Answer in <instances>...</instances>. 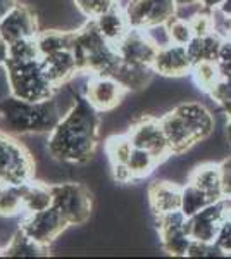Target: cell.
<instances>
[{
    "mask_svg": "<svg viewBox=\"0 0 231 259\" xmlns=\"http://www.w3.org/2000/svg\"><path fill=\"white\" fill-rule=\"evenodd\" d=\"M100 112L83 94H76L57 126L49 133L47 150L52 159L85 164L94 157L99 144Z\"/></svg>",
    "mask_w": 231,
    "mask_h": 259,
    "instance_id": "obj_1",
    "label": "cell"
},
{
    "mask_svg": "<svg viewBox=\"0 0 231 259\" xmlns=\"http://www.w3.org/2000/svg\"><path fill=\"white\" fill-rule=\"evenodd\" d=\"M62 111L56 99L24 100L16 95L0 99V130L11 135L50 133L62 119Z\"/></svg>",
    "mask_w": 231,
    "mask_h": 259,
    "instance_id": "obj_2",
    "label": "cell"
},
{
    "mask_svg": "<svg viewBox=\"0 0 231 259\" xmlns=\"http://www.w3.org/2000/svg\"><path fill=\"white\" fill-rule=\"evenodd\" d=\"M71 50L76 57L79 74L86 76H112L123 61L114 45L100 35L94 19H86L73 31Z\"/></svg>",
    "mask_w": 231,
    "mask_h": 259,
    "instance_id": "obj_3",
    "label": "cell"
},
{
    "mask_svg": "<svg viewBox=\"0 0 231 259\" xmlns=\"http://www.w3.org/2000/svg\"><path fill=\"white\" fill-rule=\"evenodd\" d=\"M6 80L9 87V94L24 100H47L56 94V87L49 80L43 69L41 59L31 61H14L7 57Z\"/></svg>",
    "mask_w": 231,
    "mask_h": 259,
    "instance_id": "obj_4",
    "label": "cell"
},
{
    "mask_svg": "<svg viewBox=\"0 0 231 259\" xmlns=\"http://www.w3.org/2000/svg\"><path fill=\"white\" fill-rule=\"evenodd\" d=\"M36 164L29 150L11 133L0 130V183L24 185L35 180Z\"/></svg>",
    "mask_w": 231,
    "mask_h": 259,
    "instance_id": "obj_5",
    "label": "cell"
},
{
    "mask_svg": "<svg viewBox=\"0 0 231 259\" xmlns=\"http://www.w3.org/2000/svg\"><path fill=\"white\" fill-rule=\"evenodd\" d=\"M52 206L73 225H85L91 214V194L85 185L76 182L52 183Z\"/></svg>",
    "mask_w": 231,
    "mask_h": 259,
    "instance_id": "obj_6",
    "label": "cell"
},
{
    "mask_svg": "<svg viewBox=\"0 0 231 259\" xmlns=\"http://www.w3.org/2000/svg\"><path fill=\"white\" fill-rule=\"evenodd\" d=\"M178 12L176 0H128L124 14L131 28H147L166 24Z\"/></svg>",
    "mask_w": 231,
    "mask_h": 259,
    "instance_id": "obj_7",
    "label": "cell"
},
{
    "mask_svg": "<svg viewBox=\"0 0 231 259\" xmlns=\"http://www.w3.org/2000/svg\"><path fill=\"white\" fill-rule=\"evenodd\" d=\"M128 137L131 140L133 147H140L150 150L159 157V161L164 162L173 156V150L169 147L164 130L161 126V119L154 116H142L131 123V128L128 130Z\"/></svg>",
    "mask_w": 231,
    "mask_h": 259,
    "instance_id": "obj_8",
    "label": "cell"
},
{
    "mask_svg": "<svg viewBox=\"0 0 231 259\" xmlns=\"http://www.w3.org/2000/svg\"><path fill=\"white\" fill-rule=\"evenodd\" d=\"M68 227L69 223L54 206L36 212H23L19 221V228L41 245H50Z\"/></svg>",
    "mask_w": 231,
    "mask_h": 259,
    "instance_id": "obj_9",
    "label": "cell"
},
{
    "mask_svg": "<svg viewBox=\"0 0 231 259\" xmlns=\"http://www.w3.org/2000/svg\"><path fill=\"white\" fill-rule=\"evenodd\" d=\"M187 220L181 209L157 216L159 240L162 249L171 256H188L193 239L187 230Z\"/></svg>",
    "mask_w": 231,
    "mask_h": 259,
    "instance_id": "obj_10",
    "label": "cell"
},
{
    "mask_svg": "<svg viewBox=\"0 0 231 259\" xmlns=\"http://www.w3.org/2000/svg\"><path fill=\"white\" fill-rule=\"evenodd\" d=\"M126 94H128V90L117 80H114L112 76H100V74L88 76L86 87L83 90V95L90 100V104L99 112H109L116 109L123 102Z\"/></svg>",
    "mask_w": 231,
    "mask_h": 259,
    "instance_id": "obj_11",
    "label": "cell"
},
{
    "mask_svg": "<svg viewBox=\"0 0 231 259\" xmlns=\"http://www.w3.org/2000/svg\"><path fill=\"white\" fill-rule=\"evenodd\" d=\"M224 197L209 204L202 211L195 212L187 220V230L190 237L197 242H216L224 220Z\"/></svg>",
    "mask_w": 231,
    "mask_h": 259,
    "instance_id": "obj_12",
    "label": "cell"
},
{
    "mask_svg": "<svg viewBox=\"0 0 231 259\" xmlns=\"http://www.w3.org/2000/svg\"><path fill=\"white\" fill-rule=\"evenodd\" d=\"M114 47L124 62L136 66H150V68H152L155 54L159 50L157 45L147 35V31L138 30V28H131L124 35V38Z\"/></svg>",
    "mask_w": 231,
    "mask_h": 259,
    "instance_id": "obj_13",
    "label": "cell"
},
{
    "mask_svg": "<svg viewBox=\"0 0 231 259\" xmlns=\"http://www.w3.org/2000/svg\"><path fill=\"white\" fill-rule=\"evenodd\" d=\"M40 33L38 18L26 4H18L0 21V35L7 44L21 38H35Z\"/></svg>",
    "mask_w": 231,
    "mask_h": 259,
    "instance_id": "obj_14",
    "label": "cell"
},
{
    "mask_svg": "<svg viewBox=\"0 0 231 259\" xmlns=\"http://www.w3.org/2000/svg\"><path fill=\"white\" fill-rule=\"evenodd\" d=\"M193 62L184 45L169 44L159 49L152 62L155 74L164 78H183L192 71Z\"/></svg>",
    "mask_w": 231,
    "mask_h": 259,
    "instance_id": "obj_15",
    "label": "cell"
},
{
    "mask_svg": "<svg viewBox=\"0 0 231 259\" xmlns=\"http://www.w3.org/2000/svg\"><path fill=\"white\" fill-rule=\"evenodd\" d=\"M159 119H161L164 135H166L167 142H169V147L173 150V156H183L190 149L195 147L197 144H200L193 137L187 121L181 118V114L174 107L171 111H167L166 114H162Z\"/></svg>",
    "mask_w": 231,
    "mask_h": 259,
    "instance_id": "obj_16",
    "label": "cell"
},
{
    "mask_svg": "<svg viewBox=\"0 0 231 259\" xmlns=\"http://www.w3.org/2000/svg\"><path fill=\"white\" fill-rule=\"evenodd\" d=\"M181 192L183 187L173 182L171 178L155 180L147 189V199H149L150 209L155 216L181 209Z\"/></svg>",
    "mask_w": 231,
    "mask_h": 259,
    "instance_id": "obj_17",
    "label": "cell"
},
{
    "mask_svg": "<svg viewBox=\"0 0 231 259\" xmlns=\"http://www.w3.org/2000/svg\"><path fill=\"white\" fill-rule=\"evenodd\" d=\"M174 109L187 121V124L190 126L197 142H204L214 133L216 118H214L212 112L204 104L197 102V100H183V102L176 104Z\"/></svg>",
    "mask_w": 231,
    "mask_h": 259,
    "instance_id": "obj_18",
    "label": "cell"
},
{
    "mask_svg": "<svg viewBox=\"0 0 231 259\" xmlns=\"http://www.w3.org/2000/svg\"><path fill=\"white\" fill-rule=\"evenodd\" d=\"M41 64H43L49 80L54 83L56 89H61L62 85L74 80L79 74L76 57H74L71 49H64L59 50V52L49 54V56H43L41 57Z\"/></svg>",
    "mask_w": 231,
    "mask_h": 259,
    "instance_id": "obj_19",
    "label": "cell"
},
{
    "mask_svg": "<svg viewBox=\"0 0 231 259\" xmlns=\"http://www.w3.org/2000/svg\"><path fill=\"white\" fill-rule=\"evenodd\" d=\"M187 182H192L200 190L211 197L212 202L224 197V190H222V178H221V168L219 162H202V164L195 166L188 173Z\"/></svg>",
    "mask_w": 231,
    "mask_h": 259,
    "instance_id": "obj_20",
    "label": "cell"
},
{
    "mask_svg": "<svg viewBox=\"0 0 231 259\" xmlns=\"http://www.w3.org/2000/svg\"><path fill=\"white\" fill-rule=\"evenodd\" d=\"M97 30L100 31V35L106 38L109 44L116 45L124 38V35L131 30L128 23V18L124 14V7H121L119 4L112 6L111 9L106 11L104 14L97 16L94 19Z\"/></svg>",
    "mask_w": 231,
    "mask_h": 259,
    "instance_id": "obj_21",
    "label": "cell"
},
{
    "mask_svg": "<svg viewBox=\"0 0 231 259\" xmlns=\"http://www.w3.org/2000/svg\"><path fill=\"white\" fill-rule=\"evenodd\" d=\"M4 257H45L49 256V245H41L28 237L21 228L12 233L6 247H2Z\"/></svg>",
    "mask_w": 231,
    "mask_h": 259,
    "instance_id": "obj_22",
    "label": "cell"
},
{
    "mask_svg": "<svg viewBox=\"0 0 231 259\" xmlns=\"http://www.w3.org/2000/svg\"><path fill=\"white\" fill-rule=\"evenodd\" d=\"M154 74L155 73L150 66H136V64H129V62L121 61V64L117 66L112 78L119 81L128 92H136V90H144L145 87H149Z\"/></svg>",
    "mask_w": 231,
    "mask_h": 259,
    "instance_id": "obj_23",
    "label": "cell"
},
{
    "mask_svg": "<svg viewBox=\"0 0 231 259\" xmlns=\"http://www.w3.org/2000/svg\"><path fill=\"white\" fill-rule=\"evenodd\" d=\"M222 40L224 38L217 33H211L205 36H193V40L187 45L188 56H190L193 64L200 61H216Z\"/></svg>",
    "mask_w": 231,
    "mask_h": 259,
    "instance_id": "obj_24",
    "label": "cell"
},
{
    "mask_svg": "<svg viewBox=\"0 0 231 259\" xmlns=\"http://www.w3.org/2000/svg\"><path fill=\"white\" fill-rule=\"evenodd\" d=\"M52 187L43 182H33L26 183L24 190V212H36L52 207Z\"/></svg>",
    "mask_w": 231,
    "mask_h": 259,
    "instance_id": "obj_25",
    "label": "cell"
},
{
    "mask_svg": "<svg viewBox=\"0 0 231 259\" xmlns=\"http://www.w3.org/2000/svg\"><path fill=\"white\" fill-rule=\"evenodd\" d=\"M24 185H6L0 183V216L11 218V216L24 212Z\"/></svg>",
    "mask_w": 231,
    "mask_h": 259,
    "instance_id": "obj_26",
    "label": "cell"
},
{
    "mask_svg": "<svg viewBox=\"0 0 231 259\" xmlns=\"http://www.w3.org/2000/svg\"><path fill=\"white\" fill-rule=\"evenodd\" d=\"M161 164L162 162L159 161V157L155 156V154H152L150 150L140 149V147H133L131 156H129L128 162H126V166H128L133 178H135V182L136 180H144L147 177H150Z\"/></svg>",
    "mask_w": 231,
    "mask_h": 259,
    "instance_id": "obj_27",
    "label": "cell"
},
{
    "mask_svg": "<svg viewBox=\"0 0 231 259\" xmlns=\"http://www.w3.org/2000/svg\"><path fill=\"white\" fill-rule=\"evenodd\" d=\"M190 74L193 78V83L199 87V90L205 92V94H209V92H211L214 87L222 80L221 69H219V66H217L216 61L195 62V64L192 66Z\"/></svg>",
    "mask_w": 231,
    "mask_h": 259,
    "instance_id": "obj_28",
    "label": "cell"
},
{
    "mask_svg": "<svg viewBox=\"0 0 231 259\" xmlns=\"http://www.w3.org/2000/svg\"><path fill=\"white\" fill-rule=\"evenodd\" d=\"M71 40H73V31H61V30H45L40 31L38 36H36L41 57L59 52V50L71 49Z\"/></svg>",
    "mask_w": 231,
    "mask_h": 259,
    "instance_id": "obj_29",
    "label": "cell"
},
{
    "mask_svg": "<svg viewBox=\"0 0 231 259\" xmlns=\"http://www.w3.org/2000/svg\"><path fill=\"white\" fill-rule=\"evenodd\" d=\"M209 204H212V200L204 190H200L199 187L193 185L192 182H187V185H183L181 211L184 212L187 218H190V216H193L195 212L202 211L204 207L209 206Z\"/></svg>",
    "mask_w": 231,
    "mask_h": 259,
    "instance_id": "obj_30",
    "label": "cell"
},
{
    "mask_svg": "<svg viewBox=\"0 0 231 259\" xmlns=\"http://www.w3.org/2000/svg\"><path fill=\"white\" fill-rule=\"evenodd\" d=\"M104 149H106V156L109 162H111V166H117L128 162L133 150V144L129 140L128 133H124V135H112L107 139Z\"/></svg>",
    "mask_w": 231,
    "mask_h": 259,
    "instance_id": "obj_31",
    "label": "cell"
},
{
    "mask_svg": "<svg viewBox=\"0 0 231 259\" xmlns=\"http://www.w3.org/2000/svg\"><path fill=\"white\" fill-rule=\"evenodd\" d=\"M9 59L14 61H31L41 59L38 41L35 38H21L9 44Z\"/></svg>",
    "mask_w": 231,
    "mask_h": 259,
    "instance_id": "obj_32",
    "label": "cell"
},
{
    "mask_svg": "<svg viewBox=\"0 0 231 259\" xmlns=\"http://www.w3.org/2000/svg\"><path fill=\"white\" fill-rule=\"evenodd\" d=\"M167 26V31H169V36H171V41L176 45H184L187 47L188 44L193 40L195 33L192 30V24L188 19L181 18V16H173L169 21L166 23Z\"/></svg>",
    "mask_w": 231,
    "mask_h": 259,
    "instance_id": "obj_33",
    "label": "cell"
},
{
    "mask_svg": "<svg viewBox=\"0 0 231 259\" xmlns=\"http://www.w3.org/2000/svg\"><path fill=\"white\" fill-rule=\"evenodd\" d=\"M76 9L81 12L85 18L95 19L97 16L104 14L106 11L111 9L112 6H116L117 0H73Z\"/></svg>",
    "mask_w": 231,
    "mask_h": 259,
    "instance_id": "obj_34",
    "label": "cell"
},
{
    "mask_svg": "<svg viewBox=\"0 0 231 259\" xmlns=\"http://www.w3.org/2000/svg\"><path fill=\"white\" fill-rule=\"evenodd\" d=\"M211 97L226 116H231V78H222L214 89L209 92Z\"/></svg>",
    "mask_w": 231,
    "mask_h": 259,
    "instance_id": "obj_35",
    "label": "cell"
},
{
    "mask_svg": "<svg viewBox=\"0 0 231 259\" xmlns=\"http://www.w3.org/2000/svg\"><path fill=\"white\" fill-rule=\"evenodd\" d=\"M188 21H190L192 30H193V33H195V36H205V35H211V33H216L214 31L212 11L200 7V9L197 11Z\"/></svg>",
    "mask_w": 231,
    "mask_h": 259,
    "instance_id": "obj_36",
    "label": "cell"
},
{
    "mask_svg": "<svg viewBox=\"0 0 231 259\" xmlns=\"http://www.w3.org/2000/svg\"><path fill=\"white\" fill-rule=\"evenodd\" d=\"M224 204H226L224 220H222L216 244L221 247L224 256H228V254H231V197H224Z\"/></svg>",
    "mask_w": 231,
    "mask_h": 259,
    "instance_id": "obj_37",
    "label": "cell"
},
{
    "mask_svg": "<svg viewBox=\"0 0 231 259\" xmlns=\"http://www.w3.org/2000/svg\"><path fill=\"white\" fill-rule=\"evenodd\" d=\"M188 256L192 257H214V256H224L219 245L216 242H197L193 240L188 250Z\"/></svg>",
    "mask_w": 231,
    "mask_h": 259,
    "instance_id": "obj_38",
    "label": "cell"
},
{
    "mask_svg": "<svg viewBox=\"0 0 231 259\" xmlns=\"http://www.w3.org/2000/svg\"><path fill=\"white\" fill-rule=\"evenodd\" d=\"M216 62L221 69V76L231 78V40L229 38L222 40V45L219 49V54H217Z\"/></svg>",
    "mask_w": 231,
    "mask_h": 259,
    "instance_id": "obj_39",
    "label": "cell"
},
{
    "mask_svg": "<svg viewBox=\"0 0 231 259\" xmlns=\"http://www.w3.org/2000/svg\"><path fill=\"white\" fill-rule=\"evenodd\" d=\"M221 168V178H222V190H224V197H231V156L224 157L219 162Z\"/></svg>",
    "mask_w": 231,
    "mask_h": 259,
    "instance_id": "obj_40",
    "label": "cell"
},
{
    "mask_svg": "<svg viewBox=\"0 0 231 259\" xmlns=\"http://www.w3.org/2000/svg\"><path fill=\"white\" fill-rule=\"evenodd\" d=\"M18 4V0H0V21H2V18H6L7 12H11Z\"/></svg>",
    "mask_w": 231,
    "mask_h": 259,
    "instance_id": "obj_41",
    "label": "cell"
},
{
    "mask_svg": "<svg viewBox=\"0 0 231 259\" xmlns=\"http://www.w3.org/2000/svg\"><path fill=\"white\" fill-rule=\"evenodd\" d=\"M7 57H9V44L4 40V36L0 35V68H4Z\"/></svg>",
    "mask_w": 231,
    "mask_h": 259,
    "instance_id": "obj_42",
    "label": "cell"
},
{
    "mask_svg": "<svg viewBox=\"0 0 231 259\" xmlns=\"http://www.w3.org/2000/svg\"><path fill=\"white\" fill-rule=\"evenodd\" d=\"M222 4H224V0H200V6H202L204 9H209V11L219 9Z\"/></svg>",
    "mask_w": 231,
    "mask_h": 259,
    "instance_id": "obj_43",
    "label": "cell"
},
{
    "mask_svg": "<svg viewBox=\"0 0 231 259\" xmlns=\"http://www.w3.org/2000/svg\"><path fill=\"white\" fill-rule=\"evenodd\" d=\"M224 139H226V144L231 147V116H228L226 124H224Z\"/></svg>",
    "mask_w": 231,
    "mask_h": 259,
    "instance_id": "obj_44",
    "label": "cell"
},
{
    "mask_svg": "<svg viewBox=\"0 0 231 259\" xmlns=\"http://www.w3.org/2000/svg\"><path fill=\"white\" fill-rule=\"evenodd\" d=\"M178 7H183V6H193V4H200V0H176Z\"/></svg>",
    "mask_w": 231,
    "mask_h": 259,
    "instance_id": "obj_45",
    "label": "cell"
},
{
    "mask_svg": "<svg viewBox=\"0 0 231 259\" xmlns=\"http://www.w3.org/2000/svg\"><path fill=\"white\" fill-rule=\"evenodd\" d=\"M0 256H2V247H0Z\"/></svg>",
    "mask_w": 231,
    "mask_h": 259,
    "instance_id": "obj_46",
    "label": "cell"
}]
</instances>
